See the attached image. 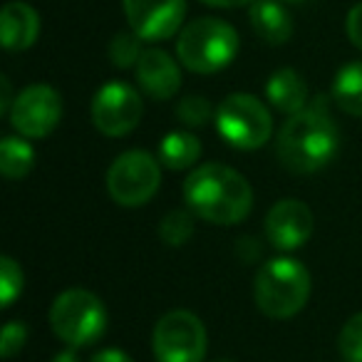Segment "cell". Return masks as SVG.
<instances>
[{"instance_id": "cell-17", "label": "cell", "mask_w": 362, "mask_h": 362, "mask_svg": "<svg viewBox=\"0 0 362 362\" xmlns=\"http://www.w3.org/2000/svg\"><path fill=\"white\" fill-rule=\"evenodd\" d=\"M202 154V141L192 132H169L159 144V161L166 169H189Z\"/></svg>"}, {"instance_id": "cell-6", "label": "cell", "mask_w": 362, "mask_h": 362, "mask_svg": "<svg viewBox=\"0 0 362 362\" xmlns=\"http://www.w3.org/2000/svg\"><path fill=\"white\" fill-rule=\"evenodd\" d=\"M216 132L233 149H261L273 134V117L268 107L253 95H228L216 107Z\"/></svg>"}, {"instance_id": "cell-32", "label": "cell", "mask_w": 362, "mask_h": 362, "mask_svg": "<svg viewBox=\"0 0 362 362\" xmlns=\"http://www.w3.org/2000/svg\"><path fill=\"white\" fill-rule=\"evenodd\" d=\"M216 362H231V360H216Z\"/></svg>"}, {"instance_id": "cell-27", "label": "cell", "mask_w": 362, "mask_h": 362, "mask_svg": "<svg viewBox=\"0 0 362 362\" xmlns=\"http://www.w3.org/2000/svg\"><path fill=\"white\" fill-rule=\"evenodd\" d=\"M92 362H134V360L122 350H102L92 357Z\"/></svg>"}, {"instance_id": "cell-23", "label": "cell", "mask_w": 362, "mask_h": 362, "mask_svg": "<svg viewBox=\"0 0 362 362\" xmlns=\"http://www.w3.org/2000/svg\"><path fill=\"white\" fill-rule=\"evenodd\" d=\"M176 117L187 127H206L211 122V117H216L211 102L206 97L189 95L176 105Z\"/></svg>"}, {"instance_id": "cell-16", "label": "cell", "mask_w": 362, "mask_h": 362, "mask_svg": "<svg viewBox=\"0 0 362 362\" xmlns=\"http://www.w3.org/2000/svg\"><path fill=\"white\" fill-rule=\"evenodd\" d=\"M266 95L268 102L278 112H286V115H298V112L308 107L305 80L296 70H291V67H283V70L273 72L266 85Z\"/></svg>"}, {"instance_id": "cell-4", "label": "cell", "mask_w": 362, "mask_h": 362, "mask_svg": "<svg viewBox=\"0 0 362 362\" xmlns=\"http://www.w3.org/2000/svg\"><path fill=\"white\" fill-rule=\"evenodd\" d=\"M238 52V35L226 21L199 18L179 33L176 55L187 70L211 75L233 62Z\"/></svg>"}, {"instance_id": "cell-19", "label": "cell", "mask_w": 362, "mask_h": 362, "mask_svg": "<svg viewBox=\"0 0 362 362\" xmlns=\"http://www.w3.org/2000/svg\"><path fill=\"white\" fill-rule=\"evenodd\" d=\"M35 166V149L21 136H6L0 141V171L6 179H23Z\"/></svg>"}, {"instance_id": "cell-10", "label": "cell", "mask_w": 362, "mask_h": 362, "mask_svg": "<svg viewBox=\"0 0 362 362\" xmlns=\"http://www.w3.org/2000/svg\"><path fill=\"white\" fill-rule=\"evenodd\" d=\"M62 117V100L50 85H30L13 100L11 122L28 139L47 136Z\"/></svg>"}, {"instance_id": "cell-18", "label": "cell", "mask_w": 362, "mask_h": 362, "mask_svg": "<svg viewBox=\"0 0 362 362\" xmlns=\"http://www.w3.org/2000/svg\"><path fill=\"white\" fill-rule=\"evenodd\" d=\"M332 100L342 112L362 117V62L340 67L332 80Z\"/></svg>"}, {"instance_id": "cell-2", "label": "cell", "mask_w": 362, "mask_h": 362, "mask_svg": "<svg viewBox=\"0 0 362 362\" xmlns=\"http://www.w3.org/2000/svg\"><path fill=\"white\" fill-rule=\"evenodd\" d=\"M184 202L199 218L233 226L251 214V184L226 164H204L184 181Z\"/></svg>"}, {"instance_id": "cell-9", "label": "cell", "mask_w": 362, "mask_h": 362, "mask_svg": "<svg viewBox=\"0 0 362 362\" xmlns=\"http://www.w3.org/2000/svg\"><path fill=\"white\" fill-rule=\"evenodd\" d=\"M141 112L144 107L139 92L127 82H107L92 100V122L107 136H124L134 132Z\"/></svg>"}, {"instance_id": "cell-26", "label": "cell", "mask_w": 362, "mask_h": 362, "mask_svg": "<svg viewBox=\"0 0 362 362\" xmlns=\"http://www.w3.org/2000/svg\"><path fill=\"white\" fill-rule=\"evenodd\" d=\"M347 37L350 42L362 52V3H357L350 13H347Z\"/></svg>"}, {"instance_id": "cell-5", "label": "cell", "mask_w": 362, "mask_h": 362, "mask_svg": "<svg viewBox=\"0 0 362 362\" xmlns=\"http://www.w3.org/2000/svg\"><path fill=\"white\" fill-rule=\"evenodd\" d=\"M52 332L70 347L95 345L107 330V310L95 293L70 288L60 293L50 308Z\"/></svg>"}, {"instance_id": "cell-11", "label": "cell", "mask_w": 362, "mask_h": 362, "mask_svg": "<svg viewBox=\"0 0 362 362\" xmlns=\"http://www.w3.org/2000/svg\"><path fill=\"white\" fill-rule=\"evenodd\" d=\"M122 3L132 33L149 42L169 40L171 35H176L187 13V0H122Z\"/></svg>"}, {"instance_id": "cell-22", "label": "cell", "mask_w": 362, "mask_h": 362, "mask_svg": "<svg viewBox=\"0 0 362 362\" xmlns=\"http://www.w3.org/2000/svg\"><path fill=\"white\" fill-rule=\"evenodd\" d=\"M337 350L345 362H362V313L352 315L337 335Z\"/></svg>"}, {"instance_id": "cell-21", "label": "cell", "mask_w": 362, "mask_h": 362, "mask_svg": "<svg viewBox=\"0 0 362 362\" xmlns=\"http://www.w3.org/2000/svg\"><path fill=\"white\" fill-rule=\"evenodd\" d=\"M141 37L136 33H117L110 42V60L115 67L119 70H127V67H136L141 57V45H139Z\"/></svg>"}, {"instance_id": "cell-15", "label": "cell", "mask_w": 362, "mask_h": 362, "mask_svg": "<svg viewBox=\"0 0 362 362\" xmlns=\"http://www.w3.org/2000/svg\"><path fill=\"white\" fill-rule=\"evenodd\" d=\"M251 25L261 40L268 45H283L293 35V18L276 0H256L251 6Z\"/></svg>"}, {"instance_id": "cell-30", "label": "cell", "mask_w": 362, "mask_h": 362, "mask_svg": "<svg viewBox=\"0 0 362 362\" xmlns=\"http://www.w3.org/2000/svg\"><path fill=\"white\" fill-rule=\"evenodd\" d=\"M50 362H80V360H77V355L72 350H65V352H57Z\"/></svg>"}, {"instance_id": "cell-8", "label": "cell", "mask_w": 362, "mask_h": 362, "mask_svg": "<svg viewBox=\"0 0 362 362\" xmlns=\"http://www.w3.org/2000/svg\"><path fill=\"white\" fill-rule=\"evenodd\" d=\"M151 347L156 362H204L206 327L194 313L171 310L156 322Z\"/></svg>"}, {"instance_id": "cell-20", "label": "cell", "mask_w": 362, "mask_h": 362, "mask_svg": "<svg viewBox=\"0 0 362 362\" xmlns=\"http://www.w3.org/2000/svg\"><path fill=\"white\" fill-rule=\"evenodd\" d=\"M194 216L192 209H171L159 223V236L166 246L179 248L194 236Z\"/></svg>"}, {"instance_id": "cell-29", "label": "cell", "mask_w": 362, "mask_h": 362, "mask_svg": "<svg viewBox=\"0 0 362 362\" xmlns=\"http://www.w3.org/2000/svg\"><path fill=\"white\" fill-rule=\"evenodd\" d=\"M202 3L214 8H241V6H253L256 0H202Z\"/></svg>"}, {"instance_id": "cell-13", "label": "cell", "mask_w": 362, "mask_h": 362, "mask_svg": "<svg viewBox=\"0 0 362 362\" xmlns=\"http://www.w3.org/2000/svg\"><path fill=\"white\" fill-rule=\"evenodd\" d=\"M136 82L154 100H171L181 87L179 65L164 50L149 47L136 62Z\"/></svg>"}, {"instance_id": "cell-12", "label": "cell", "mask_w": 362, "mask_h": 362, "mask_svg": "<svg viewBox=\"0 0 362 362\" xmlns=\"http://www.w3.org/2000/svg\"><path fill=\"white\" fill-rule=\"evenodd\" d=\"M315 231L313 211L298 199H283L268 211L266 236L278 251H296L310 241Z\"/></svg>"}, {"instance_id": "cell-31", "label": "cell", "mask_w": 362, "mask_h": 362, "mask_svg": "<svg viewBox=\"0 0 362 362\" xmlns=\"http://www.w3.org/2000/svg\"><path fill=\"white\" fill-rule=\"evenodd\" d=\"M286 3H305V0H286Z\"/></svg>"}, {"instance_id": "cell-24", "label": "cell", "mask_w": 362, "mask_h": 362, "mask_svg": "<svg viewBox=\"0 0 362 362\" xmlns=\"http://www.w3.org/2000/svg\"><path fill=\"white\" fill-rule=\"evenodd\" d=\"M23 293V271L11 256L0 258V303L11 308L13 300Z\"/></svg>"}, {"instance_id": "cell-14", "label": "cell", "mask_w": 362, "mask_h": 362, "mask_svg": "<svg viewBox=\"0 0 362 362\" xmlns=\"http://www.w3.org/2000/svg\"><path fill=\"white\" fill-rule=\"evenodd\" d=\"M40 35V16L28 3H8L0 16V40L6 50L21 52L28 50Z\"/></svg>"}, {"instance_id": "cell-3", "label": "cell", "mask_w": 362, "mask_h": 362, "mask_svg": "<svg viewBox=\"0 0 362 362\" xmlns=\"http://www.w3.org/2000/svg\"><path fill=\"white\" fill-rule=\"evenodd\" d=\"M253 298L263 315L286 320L305 308L310 298V273L296 258H273L258 271Z\"/></svg>"}, {"instance_id": "cell-25", "label": "cell", "mask_w": 362, "mask_h": 362, "mask_svg": "<svg viewBox=\"0 0 362 362\" xmlns=\"http://www.w3.org/2000/svg\"><path fill=\"white\" fill-rule=\"evenodd\" d=\"M28 342V325L21 320H11L6 327H3V337H0V355L6 357V360H11L13 355H18V352L25 347Z\"/></svg>"}, {"instance_id": "cell-1", "label": "cell", "mask_w": 362, "mask_h": 362, "mask_svg": "<svg viewBox=\"0 0 362 362\" xmlns=\"http://www.w3.org/2000/svg\"><path fill=\"white\" fill-rule=\"evenodd\" d=\"M340 132L330 117L325 97H317L310 107L291 115L278 132V159L293 174H313L337 156Z\"/></svg>"}, {"instance_id": "cell-28", "label": "cell", "mask_w": 362, "mask_h": 362, "mask_svg": "<svg viewBox=\"0 0 362 362\" xmlns=\"http://www.w3.org/2000/svg\"><path fill=\"white\" fill-rule=\"evenodd\" d=\"M0 90H3V97H0V115H6V112H11V107H13L11 82H8V77H0Z\"/></svg>"}, {"instance_id": "cell-7", "label": "cell", "mask_w": 362, "mask_h": 362, "mask_svg": "<svg viewBox=\"0 0 362 362\" xmlns=\"http://www.w3.org/2000/svg\"><path fill=\"white\" fill-rule=\"evenodd\" d=\"M161 184L159 161L149 151L132 149L119 154L107 171V189L119 206L136 209L151 202Z\"/></svg>"}]
</instances>
